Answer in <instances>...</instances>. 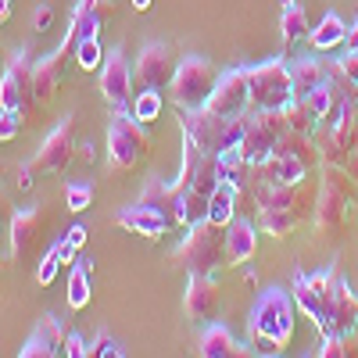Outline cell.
Wrapping results in <instances>:
<instances>
[{"label": "cell", "mask_w": 358, "mask_h": 358, "mask_svg": "<svg viewBox=\"0 0 358 358\" xmlns=\"http://www.w3.org/2000/svg\"><path fill=\"white\" fill-rule=\"evenodd\" d=\"M133 8L136 11H147V8H151V0H133Z\"/></svg>", "instance_id": "46"}, {"label": "cell", "mask_w": 358, "mask_h": 358, "mask_svg": "<svg viewBox=\"0 0 358 358\" xmlns=\"http://www.w3.org/2000/svg\"><path fill=\"white\" fill-rule=\"evenodd\" d=\"M258 169L265 172V183L276 187H301V179L308 176V162L301 155H268Z\"/></svg>", "instance_id": "23"}, {"label": "cell", "mask_w": 358, "mask_h": 358, "mask_svg": "<svg viewBox=\"0 0 358 358\" xmlns=\"http://www.w3.org/2000/svg\"><path fill=\"white\" fill-rule=\"evenodd\" d=\"M118 226L136 233V236H147V241H158V236H165L176 226V219H172V212H165L162 204L136 201V204H129V208L118 212Z\"/></svg>", "instance_id": "16"}, {"label": "cell", "mask_w": 358, "mask_h": 358, "mask_svg": "<svg viewBox=\"0 0 358 358\" xmlns=\"http://www.w3.org/2000/svg\"><path fill=\"white\" fill-rule=\"evenodd\" d=\"M258 204H262V226L273 236H280V241L305 222V212L297 208V187L265 183V190L258 194Z\"/></svg>", "instance_id": "8"}, {"label": "cell", "mask_w": 358, "mask_h": 358, "mask_svg": "<svg viewBox=\"0 0 358 358\" xmlns=\"http://www.w3.org/2000/svg\"><path fill=\"white\" fill-rule=\"evenodd\" d=\"M101 94L104 101L115 108V111H122L133 104V69L126 65V54L122 47H111L104 54V65H101Z\"/></svg>", "instance_id": "14"}, {"label": "cell", "mask_w": 358, "mask_h": 358, "mask_svg": "<svg viewBox=\"0 0 358 358\" xmlns=\"http://www.w3.org/2000/svg\"><path fill=\"white\" fill-rule=\"evenodd\" d=\"M62 355H69V358H86V355H90V341H86L83 334H65Z\"/></svg>", "instance_id": "38"}, {"label": "cell", "mask_w": 358, "mask_h": 358, "mask_svg": "<svg viewBox=\"0 0 358 358\" xmlns=\"http://www.w3.org/2000/svg\"><path fill=\"white\" fill-rule=\"evenodd\" d=\"M215 83H219L215 65L208 62V57H201V54H187L183 62L176 65V76H172V83H169V97L176 101V108L197 111V108L208 104Z\"/></svg>", "instance_id": "5"}, {"label": "cell", "mask_w": 358, "mask_h": 358, "mask_svg": "<svg viewBox=\"0 0 358 358\" xmlns=\"http://www.w3.org/2000/svg\"><path fill=\"white\" fill-rule=\"evenodd\" d=\"M126 351H122V344H118L115 337H108V334H97V341L90 344V355L86 358H122Z\"/></svg>", "instance_id": "35"}, {"label": "cell", "mask_w": 358, "mask_h": 358, "mask_svg": "<svg viewBox=\"0 0 358 358\" xmlns=\"http://www.w3.org/2000/svg\"><path fill=\"white\" fill-rule=\"evenodd\" d=\"M18 187H22V190L33 187V172H29V165H22V169H18Z\"/></svg>", "instance_id": "44"}, {"label": "cell", "mask_w": 358, "mask_h": 358, "mask_svg": "<svg viewBox=\"0 0 358 358\" xmlns=\"http://www.w3.org/2000/svg\"><path fill=\"white\" fill-rule=\"evenodd\" d=\"M280 36L287 43H297V40H308V18L301 11V4L297 0H283V8H280Z\"/></svg>", "instance_id": "29"}, {"label": "cell", "mask_w": 358, "mask_h": 358, "mask_svg": "<svg viewBox=\"0 0 358 358\" xmlns=\"http://www.w3.org/2000/svg\"><path fill=\"white\" fill-rule=\"evenodd\" d=\"M165 111V97L158 94V90H140L136 101H133V115L140 118V122H158V115Z\"/></svg>", "instance_id": "31"}, {"label": "cell", "mask_w": 358, "mask_h": 358, "mask_svg": "<svg viewBox=\"0 0 358 358\" xmlns=\"http://www.w3.org/2000/svg\"><path fill=\"white\" fill-rule=\"evenodd\" d=\"M348 172H337L334 165L322 176V190L315 201V229L319 233H337L348 219Z\"/></svg>", "instance_id": "10"}, {"label": "cell", "mask_w": 358, "mask_h": 358, "mask_svg": "<svg viewBox=\"0 0 358 358\" xmlns=\"http://www.w3.org/2000/svg\"><path fill=\"white\" fill-rule=\"evenodd\" d=\"M344 47H348V50H358V15H355V22L348 25V36H344Z\"/></svg>", "instance_id": "42"}, {"label": "cell", "mask_w": 358, "mask_h": 358, "mask_svg": "<svg viewBox=\"0 0 358 358\" xmlns=\"http://www.w3.org/2000/svg\"><path fill=\"white\" fill-rule=\"evenodd\" d=\"M183 308L194 322H212L219 319V287L215 276H190L187 280V297H183Z\"/></svg>", "instance_id": "18"}, {"label": "cell", "mask_w": 358, "mask_h": 358, "mask_svg": "<svg viewBox=\"0 0 358 358\" xmlns=\"http://www.w3.org/2000/svg\"><path fill=\"white\" fill-rule=\"evenodd\" d=\"M251 111H280L294 97V76L283 57H268L262 65H244Z\"/></svg>", "instance_id": "4"}, {"label": "cell", "mask_w": 358, "mask_h": 358, "mask_svg": "<svg viewBox=\"0 0 358 358\" xmlns=\"http://www.w3.org/2000/svg\"><path fill=\"white\" fill-rule=\"evenodd\" d=\"M334 65H337V72H341V76L358 90V50H348V54L341 57V62H334Z\"/></svg>", "instance_id": "39"}, {"label": "cell", "mask_w": 358, "mask_h": 358, "mask_svg": "<svg viewBox=\"0 0 358 358\" xmlns=\"http://www.w3.org/2000/svg\"><path fill=\"white\" fill-rule=\"evenodd\" d=\"M29 94H33V54H29V47H22L4 69V79H0V108L22 111V101Z\"/></svg>", "instance_id": "15"}, {"label": "cell", "mask_w": 358, "mask_h": 358, "mask_svg": "<svg viewBox=\"0 0 358 358\" xmlns=\"http://www.w3.org/2000/svg\"><path fill=\"white\" fill-rule=\"evenodd\" d=\"M197 355L201 358H244V355H255V348L233 341V334L226 330V322L212 319V326H204V334L197 341Z\"/></svg>", "instance_id": "20"}, {"label": "cell", "mask_w": 358, "mask_h": 358, "mask_svg": "<svg viewBox=\"0 0 358 358\" xmlns=\"http://www.w3.org/2000/svg\"><path fill=\"white\" fill-rule=\"evenodd\" d=\"M65 265V255H62V241L57 244H50V251L40 258V268H36V280L47 287V283H54V276H57V268Z\"/></svg>", "instance_id": "34"}, {"label": "cell", "mask_w": 358, "mask_h": 358, "mask_svg": "<svg viewBox=\"0 0 358 358\" xmlns=\"http://www.w3.org/2000/svg\"><path fill=\"white\" fill-rule=\"evenodd\" d=\"M348 355V337L341 334H322V344L315 351V358H344Z\"/></svg>", "instance_id": "36"}, {"label": "cell", "mask_w": 358, "mask_h": 358, "mask_svg": "<svg viewBox=\"0 0 358 358\" xmlns=\"http://www.w3.org/2000/svg\"><path fill=\"white\" fill-rule=\"evenodd\" d=\"M330 62H319V57H297L290 65V76H294V97H308L315 86H322L330 79Z\"/></svg>", "instance_id": "25"}, {"label": "cell", "mask_w": 358, "mask_h": 358, "mask_svg": "<svg viewBox=\"0 0 358 358\" xmlns=\"http://www.w3.org/2000/svg\"><path fill=\"white\" fill-rule=\"evenodd\" d=\"M62 344H65L62 322H57L54 315H47V319L36 322V330L22 341L18 358H50V355H62Z\"/></svg>", "instance_id": "21"}, {"label": "cell", "mask_w": 358, "mask_h": 358, "mask_svg": "<svg viewBox=\"0 0 358 358\" xmlns=\"http://www.w3.org/2000/svg\"><path fill=\"white\" fill-rule=\"evenodd\" d=\"M344 36H348V22L337 15V11H326L322 15V22L312 29V47L315 50H334V47H341L344 43Z\"/></svg>", "instance_id": "28"}, {"label": "cell", "mask_w": 358, "mask_h": 358, "mask_svg": "<svg viewBox=\"0 0 358 358\" xmlns=\"http://www.w3.org/2000/svg\"><path fill=\"white\" fill-rule=\"evenodd\" d=\"M208 111L226 115V118H241L251 111V94H248V72L244 69H229L219 72V83L212 90V97L204 104Z\"/></svg>", "instance_id": "11"}, {"label": "cell", "mask_w": 358, "mask_h": 358, "mask_svg": "<svg viewBox=\"0 0 358 358\" xmlns=\"http://www.w3.org/2000/svg\"><path fill=\"white\" fill-rule=\"evenodd\" d=\"M0 54H4V43H0Z\"/></svg>", "instance_id": "47"}, {"label": "cell", "mask_w": 358, "mask_h": 358, "mask_svg": "<svg viewBox=\"0 0 358 358\" xmlns=\"http://www.w3.org/2000/svg\"><path fill=\"white\" fill-rule=\"evenodd\" d=\"M283 129H287L283 111H248V115H244V140H241L244 162H248L251 169H258L268 155L276 151Z\"/></svg>", "instance_id": "7"}, {"label": "cell", "mask_w": 358, "mask_h": 358, "mask_svg": "<svg viewBox=\"0 0 358 358\" xmlns=\"http://www.w3.org/2000/svg\"><path fill=\"white\" fill-rule=\"evenodd\" d=\"M22 129V111H0V143L15 140Z\"/></svg>", "instance_id": "37"}, {"label": "cell", "mask_w": 358, "mask_h": 358, "mask_svg": "<svg viewBox=\"0 0 358 358\" xmlns=\"http://www.w3.org/2000/svg\"><path fill=\"white\" fill-rule=\"evenodd\" d=\"M176 76V57L169 43H147L136 57L133 69V86L136 90H165Z\"/></svg>", "instance_id": "12"}, {"label": "cell", "mask_w": 358, "mask_h": 358, "mask_svg": "<svg viewBox=\"0 0 358 358\" xmlns=\"http://www.w3.org/2000/svg\"><path fill=\"white\" fill-rule=\"evenodd\" d=\"M65 236H69V241H72L76 248H83V241H86V226H72Z\"/></svg>", "instance_id": "43"}, {"label": "cell", "mask_w": 358, "mask_h": 358, "mask_svg": "<svg viewBox=\"0 0 358 358\" xmlns=\"http://www.w3.org/2000/svg\"><path fill=\"white\" fill-rule=\"evenodd\" d=\"M72 50H76V65H79V69H86V72H94V69H101V65H104V47H101V40H97V36H94V40L76 43Z\"/></svg>", "instance_id": "32"}, {"label": "cell", "mask_w": 358, "mask_h": 358, "mask_svg": "<svg viewBox=\"0 0 358 358\" xmlns=\"http://www.w3.org/2000/svg\"><path fill=\"white\" fill-rule=\"evenodd\" d=\"M344 172H348L351 179H358V143H355L351 151L344 155Z\"/></svg>", "instance_id": "41"}, {"label": "cell", "mask_w": 358, "mask_h": 358, "mask_svg": "<svg viewBox=\"0 0 358 358\" xmlns=\"http://www.w3.org/2000/svg\"><path fill=\"white\" fill-rule=\"evenodd\" d=\"M11 15V0H0V22H4Z\"/></svg>", "instance_id": "45"}, {"label": "cell", "mask_w": 358, "mask_h": 358, "mask_svg": "<svg viewBox=\"0 0 358 358\" xmlns=\"http://www.w3.org/2000/svg\"><path fill=\"white\" fill-rule=\"evenodd\" d=\"M294 294L283 287H265L248 315V330H251V348L255 355H280L290 344L294 334Z\"/></svg>", "instance_id": "1"}, {"label": "cell", "mask_w": 358, "mask_h": 358, "mask_svg": "<svg viewBox=\"0 0 358 358\" xmlns=\"http://www.w3.org/2000/svg\"><path fill=\"white\" fill-rule=\"evenodd\" d=\"M90 201H94V187H90L86 179H72V183L65 187V204H69V212H86Z\"/></svg>", "instance_id": "33"}, {"label": "cell", "mask_w": 358, "mask_h": 358, "mask_svg": "<svg viewBox=\"0 0 358 358\" xmlns=\"http://www.w3.org/2000/svg\"><path fill=\"white\" fill-rule=\"evenodd\" d=\"M222 255H226V226H215L208 219L197 226H187L183 244L176 248V262L190 276H215V268L222 265Z\"/></svg>", "instance_id": "2"}, {"label": "cell", "mask_w": 358, "mask_h": 358, "mask_svg": "<svg viewBox=\"0 0 358 358\" xmlns=\"http://www.w3.org/2000/svg\"><path fill=\"white\" fill-rule=\"evenodd\" d=\"M236 194H241V187L233 183H219L212 190V197H208V222L215 226H229L233 215H236Z\"/></svg>", "instance_id": "27"}, {"label": "cell", "mask_w": 358, "mask_h": 358, "mask_svg": "<svg viewBox=\"0 0 358 358\" xmlns=\"http://www.w3.org/2000/svg\"><path fill=\"white\" fill-rule=\"evenodd\" d=\"M72 50V43L65 40L62 47H54L50 54H43L40 62L33 65V97H47L57 90V79H62V62H65V54Z\"/></svg>", "instance_id": "24"}, {"label": "cell", "mask_w": 358, "mask_h": 358, "mask_svg": "<svg viewBox=\"0 0 358 358\" xmlns=\"http://www.w3.org/2000/svg\"><path fill=\"white\" fill-rule=\"evenodd\" d=\"M72 151H76V143H72V118H62V122L50 129V136L40 143L33 165H36L40 172H62V169L69 165Z\"/></svg>", "instance_id": "17"}, {"label": "cell", "mask_w": 358, "mask_h": 358, "mask_svg": "<svg viewBox=\"0 0 358 358\" xmlns=\"http://www.w3.org/2000/svg\"><path fill=\"white\" fill-rule=\"evenodd\" d=\"M183 136L194 140L204 155H222L229 147H241L244 140V115L241 118H226L208 108L183 111Z\"/></svg>", "instance_id": "3"}, {"label": "cell", "mask_w": 358, "mask_h": 358, "mask_svg": "<svg viewBox=\"0 0 358 358\" xmlns=\"http://www.w3.org/2000/svg\"><path fill=\"white\" fill-rule=\"evenodd\" d=\"M143 151H147V129H143V122L129 108L115 111L111 122H108V158H111V165L133 169L143 158Z\"/></svg>", "instance_id": "6"}, {"label": "cell", "mask_w": 358, "mask_h": 358, "mask_svg": "<svg viewBox=\"0 0 358 358\" xmlns=\"http://www.w3.org/2000/svg\"><path fill=\"white\" fill-rule=\"evenodd\" d=\"M36 229H40V212L36 208H18L15 219H11V255H25L36 241Z\"/></svg>", "instance_id": "26"}, {"label": "cell", "mask_w": 358, "mask_h": 358, "mask_svg": "<svg viewBox=\"0 0 358 358\" xmlns=\"http://www.w3.org/2000/svg\"><path fill=\"white\" fill-rule=\"evenodd\" d=\"M330 273H334V265L330 268H322V273H305V268H297L294 273V305L301 308L319 330H326V283H330Z\"/></svg>", "instance_id": "13"}, {"label": "cell", "mask_w": 358, "mask_h": 358, "mask_svg": "<svg viewBox=\"0 0 358 358\" xmlns=\"http://www.w3.org/2000/svg\"><path fill=\"white\" fill-rule=\"evenodd\" d=\"M90 273H94V262L79 258L72 262V273H69V308H86L90 305Z\"/></svg>", "instance_id": "30"}, {"label": "cell", "mask_w": 358, "mask_h": 358, "mask_svg": "<svg viewBox=\"0 0 358 358\" xmlns=\"http://www.w3.org/2000/svg\"><path fill=\"white\" fill-rule=\"evenodd\" d=\"M358 330V294L348 287L341 268L334 265L330 283H326V330L322 334H341L351 337Z\"/></svg>", "instance_id": "9"}, {"label": "cell", "mask_w": 358, "mask_h": 358, "mask_svg": "<svg viewBox=\"0 0 358 358\" xmlns=\"http://www.w3.org/2000/svg\"><path fill=\"white\" fill-rule=\"evenodd\" d=\"M111 15V0H79V8L72 11V25H69V43H83V40H94L101 33L104 18Z\"/></svg>", "instance_id": "19"}, {"label": "cell", "mask_w": 358, "mask_h": 358, "mask_svg": "<svg viewBox=\"0 0 358 358\" xmlns=\"http://www.w3.org/2000/svg\"><path fill=\"white\" fill-rule=\"evenodd\" d=\"M33 25L40 29V33H43V29H50V25H54V8H50V4H40L36 15H33Z\"/></svg>", "instance_id": "40"}, {"label": "cell", "mask_w": 358, "mask_h": 358, "mask_svg": "<svg viewBox=\"0 0 358 358\" xmlns=\"http://www.w3.org/2000/svg\"><path fill=\"white\" fill-rule=\"evenodd\" d=\"M255 251H258V229H255V222L233 215V222L226 226V262L229 265H244V262L255 258Z\"/></svg>", "instance_id": "22"}]
</instances>
